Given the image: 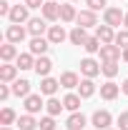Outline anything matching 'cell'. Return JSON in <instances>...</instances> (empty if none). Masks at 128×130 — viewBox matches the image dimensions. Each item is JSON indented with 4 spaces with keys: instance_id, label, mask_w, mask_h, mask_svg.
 I'll use <instances>...</instances> for the list:
<instances>
[{
    "instance_id": "obj_25",
    "label": "cell",
    "mask_w": 128,
    "mask_h": 130,
    "mask_svg": "<svg viewBox=\"0 0 128 130\" xmlns=\"http://www.w3.org/2000/svg\"><path fill=\"white\" fill-rule=\"evenodd\" d=\"M80 100H83V98H80L78 93H68V95L63 98V105H65V110H70V113H78V108H80Z\"/></svg>"
},
{
    "instance_id": "obj_43",
    "label": "cell",
    "mask_w": 128,
    "mask_h": 130,
    "mask_svg": "<svg viewBox=\"0 0 128 130\" xmlns=\"http://www.w3.org/2000/svg\"><path fill=\"white\" fill-rule=\"evenodd\" d=\"M70 3H78V0H70Z\"/></svg>"
},
{
    "instance_id": "obj_42",
    "label": "cell",
    "mask_w": 128,
    "mask_h": 130,
    "mask_svg": "<svg viewBox=\"0 0 128 130\" xmlns=\"http://www.w3.org/2000/svg\"><path fill=\"white\" fill-rule=\"evenodd\" d=\"M123 25H126V28H128V13H126V20H123Z\"/></svg>"
},
{
    "instance_id": "obj_7",
    "label": "cell",
    "mask_w": 128,
    "mask_h": 130,
    "mask_svg": "<svg viewBox=\"0 0 128 130\" xmlns=\"http://www.w3.org/2000/svg\"><path fill=\"white\" fill-rule=\"evenodd\" d=\"M45 23H48V20H45L43 15L40 18H30V20H28V32H30L33 38H40V35L48 32V28H50V25H45Z\"/></svg>"
},
{
    "instance_id": "obj_44",
    "label": "cell",
    "mask_w": 128,
    "mask_h": 130,
    "mask_svg": "<svg viewBox=\"0 0 128 130\" xmlns=\"http://www.w3.org/2000/svg\"><path fill=\"white\" fill-rule=\"evenodd\" d=\"M108 130H113V128H108Z\"/></svg>"
},
{
    "instance_id": "obj_39",
    "label": "cell",
    "mask_w": 128,
    "mask_h": 130,
    "mask_svg": "<svg viewBox=\"0 0 128 130\" xmlns=\"http://www.w3.org/2000/svg\"><path fill=\"white\" fill-rule=\"evenodd\" d=\"M121 93H123V95H128V78L121 83Z\"/></svg>"
},
{
    "instance_id": "obj_19",
    "label": "cell",
    "mask_w": 128,
    "mask_h": 130,
    "mask_svg": "<svg viewBox=\"0 0 128 130\" xmlns=\"http://www.w3.org/2000/svg\"><path fill=\"white\" fill-rule=\"evenodd\" d=\"M118 95H121V85H116L113 80L100 85V98H103V100H116Z\"/></svg>"
},
{
    "instance_id": "obj_11",
    "label": "cell",
    "mask_w": 128,
    "mask_h": 130,
    "mask_svg": "<svg viewBox=\"0 0 128 130\" xmlns=\"http://www.w3.org/2000/svg\"><path fill=\"white\" fill-rule=\"evenodd\" d=\"M75 23H78L80 28H98V18H96V13L93 10H80L78 13V18H75Z\"/></svg>"
},
{
    "instance_id": "obj_28",
    "label": "cell",
    "mask_w": 128,
    "mask_h": 130,
    "mask_svg": "<svg viewBox=\"0 0 128 130\" xmlns=\"http://www.w3.org/2000/svg\"><path fill=\"white\" fill-rule=\"evenodd\" d=\"M75 18H78V10H75L70 3H63V5H60V20H63V23H73Z\"/></svg>"
},
{
    "instance_id": "obj_32",
    "label": "cell",
    "mask_w": 128,
    "mask_h": 130,
    "mask_svg": "<svg viewBox=\"0 0 128 130\" xmlns=\"http://www.w3.org/2000/svg\"><path fill=\"white\" fill-rule=\"evenodd\" d=\"M116 45L123 50V48H128V28H123V30H118L116 32Z\"/></svg>"
},
{
    "instance_id": "obj_36",
    "label": "cell",
    "mask_w": 128,
    "mask_h": 130,
    "mask_svg": "<svg viewBox=\"0 0 128 130\" xmlns=\"http://www.w3.org/2000/svg\"><path fill=\"white\" fill-rule=\"evenodd\" d=\"M10 10H13V5H10L8 0H0V15L8 18V15H10Z\"/></svg>"
},
{
    "instance_id": "obj_5",
    "label": "cell",
    "mask_w": 128,
    "mask_h": 130,
    "mask_svg": "<svg viewBox=\"0 0 128 130\" xmlns=\"http://www.w3.org/2000/svg\"><path fill=\"white\" fill-rule=\"evenodd\" d=\"M40 15L45 18L48 23H55V20H60V5H58L55 0H45V5L40 8Z\"/></svg>"
},
{
    "instance_id": "obj_17",
    "label": "cell",
    "mask_w": 128,
    "mask_h": 130,
    "mask_svg": "<svg viewBox=\"0 0 128 130\" xmlns=\"http://www.w3.org/2000/svg\"><path fill=\"white\" fill-rule=\"evenodd\" d=\"M48 48H50V40H48V38H43V35L30 40V53H33V55H38V58H40V55H45Z\"/></svg>"
},
{
    "instance_id": "obj_31",
    "label": "cell",
    "mask_w": 128,
    "mask_h": 130,
    "mask_svg": "<svg viewBox=\"0 0 128 130\" xmlns=\"http://www.w3.org/2000/svg\"><path fill=\"white\" fill-rule=\"evenodd\" d=\"M100 73H103L108 80H113V78L118 75V63H100Z\"/></svg>"
},
{
    "instance_id": "obj_15",
    "label": "cell",
    "mask_w": 128,
    "mask_h": 130,
    "mask_svg": "<svg viewBox=\"0 0 128 130\" xmlns=\"http://www.w3.org/2000/svg\"><path fill=\"white\" fill-rule=\"evenodd\" d=\"M58 88H60V80H55V78H43L40 80V95H48V98H53L55 93H58Z\"/></svg>"
},
{
    "instance_id": "obj_29",
    "label": "cell",
    "mask_w": 128,
    "mask_h": 130,
    "mask_svg": "<svg viewBox=\"0 0 128 130\" xmlns=\"http://www.w3.org/2000/svg\"><path fill=\"white\" fill-rule=\"evenodd\" d=\"M13 123H18V113L13 108H3L0 110V125H13Z\"/></svg>"
},
{
    "instance_id": "obj_6",
    "label": "cell",
    "mask_w": 128,
    "mask_h": 130,
    "mask_svg": "<svg viewBox=\"0 0 128 130\" xmlns=\"http://www.w3.org/2000/svg\"><path fill=\"white\" fill-rule=\"evenodd\" d=\"M121 55H123V50L118 48L116 43H113V45H103V48H100V60H103V63H118V60H121Z\"/></svg>"
},
{
    "instance_id": "obj_35",
    "label": "cell",
    "mask_w": 128,
    "mask_h": 130,
    "mask_svg": "<svg viewBox=\"0 0 128 130\" xmlns=\"http://www.w3.org/2000/svg\"><path fill=\"white\" fill-rule=\"evenodd\" d=\"M10 95H13V88L8 83H0V100H8Z\"/></svg>"
},
{
    "instance_id": "obj_18",
    "label": "cell",
    "mask_w": 128,
    "mask_h": 130,
    "mask_svg": "<svg viewBox=\"0 0 128 130\" xmlns=\"http://www.w3.org/2000/svg\"><path fill=\"white\" fill-rule=\"evenodd\" d=\"M58 80H60V88H65V90H73V88H78V85H80L78 73H73V70H65Z\"/></svg>"
},
{
    "instance_id": "obj_2",
    "label": "cell",
    "mask_w": 128,
    "mask_h": 130,
    "mask_svg": "<svg viewBox=\"0 0 128 130\" xmlns=\"http://www.w3.org/2000/svg\"><path fill=\"white\" fill-rule=\"evenodd\" d=\"M123 20H126V13H123L121 8H106V10H103V23L111 25V28L123 25Z\"/></svg>"
},
{
    "instance_id": "obj_14",
    "label": "cell",
    "mask_w": 128,
    "mask_h": 130,
    "mask_svg": "<svg viewBox=\"0 0 128 130\" xmlns=\"http://www.w3.org/2000/svg\"><path fill=\"white\" fill-rule=\"evenodd\" d=\"M48 40H50V45H60L63 40H68L65 28H63V25H50V28H48Z\"/></svg>"
},
{
    "instance_id": "obj_9",
    "label": "cell",
    "mask_w": 128,
    "mask_h": 130,
    "mask_svg": "<svg viewBox=\"0 0 128 130\" xmlns=\"http://www.w3.org/2000/svg\"><path fill=\"white\" fill-rule=\"evenodd\" d=\"M43 108H45V103H43V95H40V93H38V95H33V93H30V95L25 98V113L38 115Z\"/></svg>"
},
{
    "instance_id": "obj_24",
    "label": "cell",
    "mask_w": 128,
    "mask_h": 130,
    "mask_svg": "<svg viewBox=\"0 0 128 130\" xmlns=\"http://www.w3.org/2000/svg\"><path fill=\"white\" fill-rule=\"evenodd\" d=\"M93 93H96V83H93V78H83L80 85H78V95L85 100V98H91Z\"/></svg>"
},
{
    "instance_id": "obj_26",
    "label": "cell",
    "mask_w": 128,
    "mask_h": 130,
    "mask_svg": "<svg viewBox=\"0 0 128 130\" xmlns=\"http://www.w3.org/2000/svg\"><path fill=\"white\" fill-rule=\"evenodd\" d=\"M15 65L20 68V70H30V68H35V55H33V53H20Z\"/></svg>"
},
{
    "instance_id": "obj_41",
    "label": "cell",
    "mask_w": 128,
    "mask_h": 130,
    "mask_svg": "<svg viewBox=\"0 0 128 130\" xmlns=\"http://www.w3.org/2000/svg\"><path fill=\"white\" fill-rule=\"evenodd\" d=\"M0 130H13V128H10V125H3V128H0Z\"/></svg>"
},
{
    "instance_id": "obj_37",
    "label": "cell",
    "mask_w": 128,
    "mask_h": 130,
    "mask_svg": "<svg viewBox=\"0 0 128 130\" xmlns=\"http://www.w3.org/2000/svg\"><path fill=\"white\" fill-rule=\"evenodd\" d=\"M118 130H128V110L118 115Z\"/></svg>"
},
{
    "instance_id": "obj_34",
    "label": "cell",
    "mask_w": 128,
    "mask_h": 130,
    "mask_svg": "<svg viewBox=\"0 0 128 130\" xmlns=\"http://www.w3.org/2000/svg\"><path fill=\"white\" fill-rule=\"evenodd\" d=\"M40 130H55V118L53 115H45V118H40Z\"/></svg>"
},
{
    "instance_id": "obj_1",
    "label": "cell",
    "mask_w": 128,
    "mask_h": 130,
    "mask_svg": "<svg viewBox=\"0 0 128 130\" xmlns=\"http://www.w3.org/2000/svg\"><path fill=\"white\" fill-rule=\"evenodd\" d=\"M8 20H10V23H15V25H20V23H28V20H30V8H28L25 3H18V5H13V10H10Z\"/></svg>"
},
{
    "instance_id": "obj_22",
    "label": "cell",
    "mask_w": 128,
    "mask_h": 130,
    "mask_svg": "<svg viewBox=\"0 0 128 130\" xmlns=\"http://www.w3.org/2000/svg\"><path fill=\"white\" fill-rule=\"evenodd\" d=\"M20 130H35L38 125H40V120H35V115L25 113V115H18V123H15Z\"/></svg>"
},
{
    "instance_id": "obj_23",
    "label": "cell",
    "mask_w": 128,
    "mask_h": 130,
    "mask_svg": "<svg viewBox=\"0 0 128 130\" xmlns=\"http://www.w3.org/2000/svg\"><path fill=\"white\" fill-rule=\"evenodd\" d=\"M10 88H13V95H15V98H28V95H30V80H25V78L15 80Z\"/></svg>"
},
{
    "instance_id": "obj_16",
    "label": "cell",
    "mask_w": 128,
    "mask_h": 130,
    "mask_svg": "<svg viewBox=\"0 0 128 130\" xmlns=\"http://www.w3.org/2000/svg\"><path fill=\"white\" fill-rule=\"evenodd\" d=\"M88 38H91V35H88V30H85V28H80V25H75L73 30L68 32V40H70L73 45H80V48L85 45V40H88Z\"/></svg>"
},
{
    "instance_id": "obj_8",
    "label": "cell",
    "mask_w": 128,
    "mask_h": 130,
    "mask_svg": "<svg viewBox=\"0 0 128 130\" xmlns=\"http://www.w3.org/2000/svg\"><path fill=\"white\" fill-rule=\"evenodd\" d=\"M80 75L83 78H96V75H100V63H96L93 58L80 60Z\"/></svg>"
},
{
    "instance_id": "obj_20",
    "label": "cell",
    "mask_w": 128,
    "mask_h": 130,
    "mask_svg": "<svg viewBox=\"0 0 128 130\" xmlns=\"http://www.w3.org/2000/svg\"><path fill=\"white\" fill-rule=\"evenodd\" d=\"M85 123H88V120H85V115H83V113H70V115H68V120H65V128H68V130H83V128H85Z\"/></svg>"
},
{
    "instance_id": "obj_27",
    "label": "cell",
    "mask_w": 128,
    "mask_h": 130,
    "mask_svg": "<svg viewBox=\"0 0 128 130\" xmlns=\"http://www.w3.org/2000/svg\"><path fill=\"white\" fill-rule=\"evenodd\" d=\"M45 110H48V115H60L65 110V105H63V100H58V98H48V103H45Z\"/></svg>"
},
{
    "instance_id": "obj_38",
    "label": "cell",
    "mask_w": 128,
    "mask_h": 130,
    "mask_svg": "<svg viewBox=\"0 0 128 130\" xmlns=\"http://www.w3.org/2000/svg\"><path fill=\"white\" fill-rule=\"evenodd\" d=\"M23 3H25L30 10H35V8H43V5H45V0H23Z\"/></svg>"
},
{
    "instance_id": "obj_12",
    "label": "cell",
    "mask_w": 128,
    "mask_h": 130,
    "mask_svg": "<svg viewBox=\"0 0 128 130\" xmlns=\"http://www.w3.org/2000/svg\"><path fill=\"white\" fill-rule=\"evenodd\" d=\"M40 78H48L50 70H53V60H50L48 55H40V58H35V68H33Z\"/></svg>"
},
{
    "instance_id": "obj_4",
    "label": "cell",
    "mask_w": 128,
    "mask_h": 130,
    "mask_svg": "<svg viewBox=\"0 0 128 130\" xmlns=\"http://www.w3.org/2000/svg\"><path fill=\"white\" fill-rule=\"evenodd\" d=\"M25 38H28V28L15 25V23L8 25V30H5V40H8V43H15V45H18V43H23Z\"/></svg>"
},
{
    "instance_id": "obj_30",
    "label": "cell",
    "mask_w": 128,
    "mask_h": 130,
    "mask_svg": "<svg viewBox=\"0 0 128 130\" xmlns=\"http://www.w3.org/2000/svg\"><path fill=\"white\" fill-rule=\"evenodd\" d=\"M100 48H103V43L98 40L96 35H91V38L85 40V45H83V50H85L88 55H93V53H100Z\"/></svg>"
},
{
    "instance_id": "obj_21",
    "label": "cell",
    "mask_w": 128,
    "mask_h": 130,
    "mask_svg": "<svg viewBox=\"0 0 128 130\" xmlns=\"http://www.w3.org/2000/svg\"><path fill=\"white\" fill-rule=\"evenodd\" d=\"M0 60H3V63H13V60H18L15 43H5V45H0Z\"/></svg>"
},
{
    "instance_id": "obj_13",
    "label": "cell",
    "mask_w": 128,
    "mask_h": 130,
    "mask_svg": "<svg viewBox=\"0 0 128 130\" xmlns=\"http://www.w3.org/2000/svg\"><path fill=\"white\" fill-rule=\"evenodd\" d=\"M18 65H10V63H3L0 65V83H15L18 80Z\"/></svg>"
},
{
    "instance_id": "obj_10",
    "label": "cell",
    "mask_w": 128,
    "mask_h": 130,
    "mask_svg": "<svg viewBox=\"0 0 128 130\" xmlns=\"http://www.w3.org/2000/svg\"><path fill=\"white\" fill-rule=\"evenodd\" d=\"M96 38L103 43V45H113V43H116V30H113L111 25L103 23V25H98V28H96Z\"/></svg>"
},
{
    "instance_id": "obj_33",
    "label": "cell",
    "mask_w": 128,
    "mask_h": 130,
    "mask_svg": "<svg viewBox=\"0 0 128 130\" xmlns=\"http://www.w3.org/2000/svg\"><path fill=\"white\" fill-rule=\"evenodd\" d=\"M85 5H88V10H93V13H98V10H106L108 0H85Z\"/></svg>"
},
{
    "instance_id": "obj_3",
    "label": "cell",
    "mask_w": 128,
    "mask_h": 130,
    "mask_svg": "<svg viewBox=\"0 0 128 130\" xmlns=\"http://www.w3.org/2000/svg\"><path fill=\"white\" fill-rule=\"evenodd\" d=\"M91 125L98 128V130H108L113 125V115L108 110H96V113L91 115Z\"/></svg>"
},
{
    "instance_id": "obj_40",
    "label": "cell",
    "mask_w": 128,
    "mask_h": 130,
    "mask_svg": "<svg viewBox=\"0 0 128 130\" xmlns=\"http://www.w3.org/2000/svg\"><path fill=\"white\" fill-rule=\"evenodd\" d=\"M121 58H123V63H128V48H123V55Z\"/></svg>"
}]
</instances>
